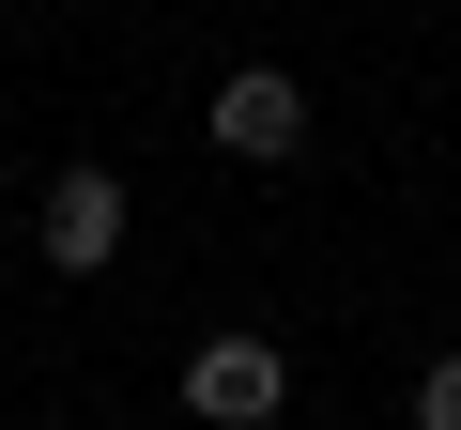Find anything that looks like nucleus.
Listing matches in <instances>:
<instances>
[{
  "label": "nucleus",
  "instance_id": "obj_1",
  "mask_svg": "<svg viewBox=\"0 0 461 430\" xmlns=\"http://www.w3.org/2000/svg\"><path fill=\"white\" fill-rule=\"evenodd\" d=\"M123 246H139L123 169H93V154H77V169H47V200H32V262H47V277H108Z\"/></svg>",
  "mask_w": 461,
  "mask_h": 430
},
{
  "label": "nucleus",
  "instance_id": "obj_2",
  "mask_svg": "<svg viewBox=\"0 0 461 430\" xmlns=\"http://www.w3.org/2000/svg\"><path fill=\"white\" fill-rule=\"evenodd\" d=\"M185 415H200V430H277V415H293V354H277L262 323H215V338L185 354Z\"/></svg>",
  "mask_w": 461,
  "mask_h": 430
},
{
  "label": "nucleus",
  "instance_id": "obj_3",
  "mask_svg": "<svg viewBox=\"0 0 461 430\" xmlns=\"http://www.w3.org/2000/svg\"><path fill=\"white\" fill-rule=\"evenodd\" d=\"M200 139H215L230 169H293V154H308V77H293V62H230L215 108H200Z\"/></svg>",
  "mask_w": 461,
  "mask_h": 430
},
{
  "label": "nucleus",
  "instance_id": "obj_4",
  "mask_svg": "<svg viewBox=\"0 0 461 430\" xmlns=\"http://www.w3.org/2000/svg\"><path fill=\"white\" fill-rule=\"evenodd\" d=\"M415 430H461V354H430V369H415Z\"/></svg>",
  "mask_w": 461,
  "mask_h": 430
}]
</instances>
